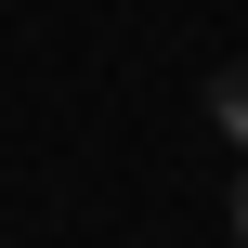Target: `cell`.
Returning a JSON list of instances; mask_svg holds the SVG:
<instances>
[{
    "instance_id": "obj_1",
    "label": "cell",
    "mask_w": 248,
    "mask_h": 248,
    "mask_svg": "<svg viewBox=\"0 0 248 248\" xmlns=\"http://www.w3.org/2000/svg\"><path fill=\"white\" fill-rule=\"evenodd\" d=\"M209 118H222V144H248V65H222V78H209Z\"/></svg>"
},
{
    "instance_id": "obj_2",
    "label": "cell",
    "mask_w": 248,
    "mask_h": 248,
    "mask_svg": "<svg viewBox=\"0 0 248 248\" xmlns=\"http://www.w3.org/2000/svg\"><path fill=\"white\" fill-rule=\"evenodd\" d=\"M235 235H248V170H235Z\"/></svg>"
}]
</instances>
